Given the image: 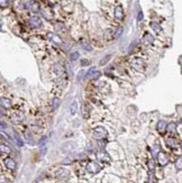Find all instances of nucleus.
Segmentation results:
<instances>
[{"label":"nucleus","instance_id":"nucleus-1","mask_svg":"<svg viewBox=\"0 0 182 183\" xmlns=\"http://www.w3.org/2000/svg\"><path fill=\"white\" fill-rule=\"evenodd\" d=\"M92 134H93V137H94L96 139H104V138L107 137V134H108V133H107V130L104 128V127L98 126V127H96V128L93 129Z\"/></svg>","mask_w":182,"mask_h":183},{"label":"nucleus","instance_id":"nucleus-2","mask_svg":"<svg viewBox=\"0 0 182 183\" xmlns=\"http://www.w3.org/2000/svg\"><path fill=\"white\" fill-rule=\"evenodd\" d=\"M29 24H31V26L33 28H39L42 26V19L39 18L38 16H36V15H34V16H32L29 18Z\"/></svg>","mask_w":182,"mask_h":183},{"label":"nucleus","instance_id":"nucleus-3","mask_svg":"<svg viewBox=\"0 0 182 183\" xmlns=\"http://www.w3.org/2000/svg\"><path fill=\"white\" fill-rule=\"evenodd\" d=\"M3 164H5V166H6L8 170H11V171L16 170V167H17L16 162H15V161H14L11 157H7V158H5V161H3Z\"/></svg>","mask_w":182,"mask_h":183},{"label":"nucleus","instance_id":"nucleus-4","mask_svg":"<svg viewBox=\"0 0 182 183\" xmlns=\"http://www.w3.org/2000/svg\"><path fill=\"white\" fill-rule=\"evenodd\" d=\"M87 170L90 173H98L101 170V167H100V165L98 164V163H96V162H89L88 165H87Z\"/></svg>","mask_w":182,"mask_h":183},{"label":"nucleus","instance_id":"nucleus-5","mask_svg":"<svg viewBox=\"0 0 182 183\" xmlns=\"http://www.w3.org/2000/svg\"><path fill=\"white\" fill-rule=\"evenodd\" d=\"M132 66H133L134 69L141 71V70H143V69L145 68V63H144L143 60H141V58H135V60L132 62Z\"/></svg>","mask_w":182,"mask_h":183},{"label":"nucleus","instance_id":"nucleus-6","mask_svg":"<svg viewBox=\"0 0 182 183\" xmlns=\"http://www.w3.org/2000/svg\"><path fill=\"white\" fill-rule=\"evenodd\" d=\"M157 161H159V163H160V165H162V166H164V165H166L167 163H169V157H167V155L164 153V152H161V153H159L157 155Z\"/></svg>","mask_w":182,"mask_h":183},{"label":"nucleus","instance_id":"nucleus-7","mask_svg":"<svg viewBox=\"0 0 182 183\" xmlns=\"http://www.w3.org/2000/svg\"><path fill=\"white\" fill-rule=\"evenodd\" d=\"M97 157H98V160H100L102 162H110V156L108 155V153L105 152V151L98 152L97 153Z\"/></svg>","mask_w":182,"mask_h":183},{"label":"nucleus","instance_id":"nucleus-8","mask_svg":"<svg viewBox=\"0 0 182 183\" xmlns=\"http://www.w3.org/2000/svg\"><path fill=\"white\" fill-rule=\"evenodd\" d=\"M165 143H166L167 146L171 147V148H175L179 145V142L177 141V138H173V137H167L165 139Z\"/></svg>","mask_w":182,"mask_h":183},{"label":"nucleus","instance_id":"nucleus-9","mask_svg":"<svg viewBox=\"0 0 182 183\" xmlns=\"http://www.w3.org/2000/svg\"><path fill=\"white\" fill-rule=\"evenodd\" d=\"M115 17L118 20H122L124 18V9H123L122 6H117L115 8Z\"/></svg>","mask_w":182,"mask_h":183},{"label":"nucleus","instance_id":"nucleus-10","mask_svg":"<svg viewBox=\"0 0 182 183\" xmlns=\"http://www.w3.org/2000/svg\"><path fill=\"white\" fill-rule=\"evenodd\" d=\"M0 106H2L3 108L9 109V108H11L13 102H11V100L8 99V98H0Z\"/></svg>","mask_w":182,"mask_h":183},{"label":"nucleus","instance_id":"nucleus-11","mask_svg":"<svg viewBox=\"0 0 182 183\" xmlns=\"http://www.w3.org/2000/svg\"><path fill=\"white\" fill-rule=\"evenodd\" d=\"M75 147V144L73 143V142H70V143H65L63 146H62V152L63 153H69V152H71L73 148Z\"/></svg>","mask_w":182,"mask_h":183},{"label":"nucleus","instance_id":"nucleus-12","mask_svg":"<svg viewBox=\"0 0 182 183\" xmlns=\"http://www.w3.org/2000/svg\"><path fill=\"white\" fill-rule=\"evenodd\" d=\"M52 69H53V72H54L55 74H57V75H60V74H62L64 72L63 65H61V64H58V63L54 64V65L52 66Z\"/></svg>","mask_w":182,"mask_h":183},{"label":"nucleus","instance_id":"nucleus-13","mask_svg":"<svg viewBox=\"0 0 182 183\" xmlns=\"http://www.w3.org/2000/svg\"><path fill=\"white\" fill-rule=\"evenodd\" d=\"M56 176H57L58 179H65V178L69 176V172H68L66 170H64V168H61L60 171H57Z\"/></svg>","mask_w":182,"mask_h":183},{"label":"nucleus","instance_id":"nucleus-14","mask_svg":"<svg viewBox=\"0 0 182 183\" xmlns=\"http://www.w3.org/2000/svg\"><path fill=\"white\" fill-rule=\"evenodd\" d=\"M149 26H151V28H152V29H153L155 33H157V34L162 32V28H161V26H160L157 23H155V21H152V23L149 24Z\"/></svg>","mask_w":182,"mask_h":183},{"label":"nucleus","instance_id":"nucleus-15","mask_svg":"<svg viewBox=\"0 0 182 183\" xmlns=\"http://www.w3.org/2000/svg\"><path fill=\"white\" fill-rule=\"evenodd\" d=\"M89 112H90L89 107H88L87 105H83V106H82V108H81L82 117H83V118H88V117H89Z\"/></svg>","mask_w":182,"mask_h":183},{"label":"nucleus","instance_id":"nucleus-16","mask_svg":"<svg viewBox=\"0 0 182 183\" xmlns=\"http://www.w3.org/2000/svg\"><path fill=\"white\" fill-rule=\"evenodd\" d=\"M143 40L145 42V44H152V43L154 42V38H153V36H152L149 33H146L145 35H144Z\"/></svg>","mask_w":182,"mask_h":183},{"label":"nucleus","instance_id":"nucleus-17","mask_svg":"<svg viewBox=\"0 0 182 183\" xmlns=\"http://www.w3.org/2000/svg\"><path fill=\"white\" fill-rule=\"evenodd\" d=\"M169 133H175L177 131V124L175 123H170L169 125H166V128Z\"/></svg>","mask_w":182,"mask_h":183},{"label":"nucleus","instance_id":"nucleus-18","mask_svg":"<svg viewBox=\"0 0 182 183\" xmlns=\"http://www.w3.org/2000/svg\"><path fill=\"white\" fill-rule=\"evenodd\" d=\"M166 128V123L164 121V120H160L159 123H157V130L160 131V133H163L164 130Z\"/></svg>","mask_w":182,"mask_h":183},{"label":"nucleus","instance_id":"nucleus-19","mask_svg":"<svg viewBox=\"0 0 182 183\" xmlns=\"http://www.w3.org/2000/svg\"><path fill=\"white\" fill-rule=\"evenodd\" d=\"M0 152L1 153H6V154H9L11 152V148L9 146H7L6 144H0Z\"/></svg>","mask_w":182,"mask_h":183},{"label":"nucleus","instance_id":"nucleus-20","mask_svg":"<svg viewBox=\"0 0 182 183\" xmlns=\"http://www.w3.org/2000/svg\"><path fill=\"white\" fill-rule=\"evenodd\" d=\"M11 118H13V120H15V121H21V120L24 119V115L20 113V112H17V113L13 115Z\"/></svg>","mask_w":182,"mask_h":183},{"label":"nucleus","instance_id":"nucleus-21","mask_svg":"<svg viewBox=\"0 0 182 183\" xmlns=\"http://www.w3.org/2000/svg\"><path fill=\"white\" fill-rule=\"evenodd\" d=\"M60 103H61V100H60L58 98H54V99L52 100V107H53V110L57 109V107L60 106Z\"/></svg>","mask_w":182,"mask_h":183},{"label":"nucleus","instance_id":"nucleus-22","mask_svg":"<svg viewBox=\"0 0 182 183\" xmlns=\"http://www.w3.org/2000/svg\"><path fill=\"white\" fill-rule=\"evenodd\" d=\"M55 29H56V32H65V26H64L63 24L57 23V24L55 25Z\"/></svg>","mask_w":182,"mask_h":183},{"label":"nucleus","instance_id":"nucleus-23","mask_svg":"<svg viewBox=\"0 0 182 183\" xmlns=\"http://www.w3.org/2000/svg\"><path fill=\"white\" fill-rule=\"evenodd\" d=\"M76 110H78V103H76V102H73L72 105H71V107H70V112H71V115H75Z\"/></svg>","mask_w":182,"mask_h":183},{"label":"nucleus","instance_id":"nucleus-24","mask_svg":"<svg viewBox=\"0 0 182 183\" xmlns=\"http://www.w3.org/2000/svg\"><path fill=\"white\" fill-rule=\"evenodd\" d=\"M159 151H160V145L159 144H155L153 148H152V154H153V156H156L157 155V153H159Z\"/></svg>","mask_w":182,"mask_h":183},{"label":"nucleus","instance_id":"nucleus-25","mask_svg":"<svg viewBox=\"0 0 182 183\" xmlns=\"http://www.w3.org/2000/svg\"><path fill=\"white\" fill-rule=\"evenodd\" d=\"M79 56H80L79 52H78V51H75V52H72V53H71L70 58H71V61H75V60H78V58H79Z\"/></svg>","mask_w":182,"mask_h":183},{"label":"nucleus","instance_id":"nucleus-26","mask_svg":"<svg viewBox=\"0 0 182 183\" xmlns=\"http://www.w3.org/2000/svg\"><path fill=\"white\" fill-rule=\"evenodd\" d=\"M81 45H82V47H83L84 50H87V51H91V50H92V47L90 46V44H89V43L82 42V43H81Z\"/></svg>","mask_w":182,"mask_h":183},{"label":"nucleus","instance_id":"nucleus-27","mask_svg":"<svg viewBox=\"0 0 182 183\" xmlns=\"http://www.w3.org/2000/svg\"><path fill=\"white\" fill-rule=\"evenodd\" d=\"M96 71H97V70H96V68H91L90 70H89V71H88V72L86 73V79H88V78H90L91 75H92V74L94 73Z\"/></svg>","mask_w":182,"mask_h":183},{"label":"nucleus","instance_id":"nucleus-28","mask_svg":"<svg viewBox=\"0 0 182 183\" xmlns=\"http://www.w3.org/2000/svg\"><path fill=\"white\" fill-rule=\"evenodd\" d=\"M50 37L52 38V40H54L56 44H61V43H62V40H61L58 37L56 36V35H50Z\"/></svg>","mask_w":182,"mask_h":183},{"label":"nucleus","instance_id":"nucleus-29","mask_svg":"<svg viewBox=\"0 0 182 183\" xmlns=\"http://www.w3.org/2000/svg\"><path fill=\"white\" fill-rule=\"evenodd\" d=\"M148 167H149V170H151L152 172L155 170V163H154L153 160H149V162H148Z\"/></svg>","mask_w":182,"mask_h":183},{"label":"nucleus","instance_id":"nucleus-30","mask_svg":"<svg viewBox=\"0 0 182 183\" xmlns=\"http://www.w3.org/2000/svg\"><path fill=\"white\" fill-rule=\"evenodd\" d=\"M110 57H111L110 55H107L106 57H104V58L101 60V62H100V64H101V65H104V64H106V63H107V62L109 61V58H110Z\"/></svg>","mask_w":182,"mask_h":183},{"label":"nucleus","instance_id":"nucleus-31","mask_svg":"<svg viewBox=\"0 0 182 183\" xmlns=\"http://www.w3.org/2000/svg\"><path fill=\"white\" fill-rule=\"evenodd\" d=\"M100 75H101V73H100L99 71H96L94 73L92 74V79H93V80H97V79L100 78Z\"/></svg>","mask_w":182,"mask_h":183},{"label":"nucleus","instance_id":"nucleus-32","mask_svg":"<svg viewBox=\"0 0 182 183\" xmlns=\"http://www.w3.org/2000/svg\"><path fill=\"white\" fill-rule=\"evenodd\" d=\"M8 0H0V7H2V8H5V7H7L8 6Z\"/></svg>","mask_w":182,"mask_h":183},{"label":"nucleus","instance_id":"nucleus-33","mask_svg":"<svg viewBox=\"0 0 182 183\" xmlns=\"http://www.w3.org/2000/svg\"><path fill=\"white\" fill-rule=\"evenodd\" d=\"M122 32H123V28H122V27L117 28V30H116V34H115V37H119V35L122 34Z\"/></svg>","mask_w":182,"mask_h":183},{"label":"nucleus","instance_id":"nucleus-34","mask_svg":"<svg viewBox=\"0 0 182 183\" xmlns=\"http://www.w3.org/2000/svg\"><path fill=\"white\" fill-rule=\"evenodd\" d=\"M15 138H16V141H17V143H18L19 146H23V142H21V139L18 137V135H16V134H15Z\"/></svg>","mask_w":182,"mask_h":183},{"label":"nucleus","instance_id":"nucleus-35","mask_svg":"<svg viewBox=\"0 0 182 183\" xmlns=\"http://www.w3.org/2000/svg\"><path fill=\"white\" fill-rule=\"evenodd\" d=\"M142 19H143V13H142V10H139V11H138V15H137V20L141 21Z\"/></svg>","mask_w":182,"mask_h":183},{"label":"nucleus","instance_id":"nucleus-36","mask_svg":"<svg viewBox=\"0 0 182 183\" xmlns=\"http://www.w3.org/2000/svg\"><path fill=\"white\" fill-rule=\"evenodd\" d=\"M178 168L181 170V157H179V160H178Z\"/></svg>","mask_w":182,"mask_h":183},{"label":"nucleus","instance_id":"nucleus-37","mask_svg":"<svg viewBox=\"0 0 182 183\" xmlns=\"http://www.w3.org/2000/svg\"><path fill=\"white\" fill-rule=\"evenodd\" d=\"M89 63H90L89 61H81V64H82V65H88Z\"/></svg>","mask_w":182,"mask_h":183},{"label":"nucleus","instance_id":"nucleus-38","mask_svg":"<svg viewBox=\"0 0 182 183\" xmlns=\"http://www.w3.org/2000/svg\"><path fill=\"white\" fill-rule=\"evenodd\" d=\"M0 29H1V25H0Z\"/></svg>","mask_w":182,"mask_h":183}]
</instances>
